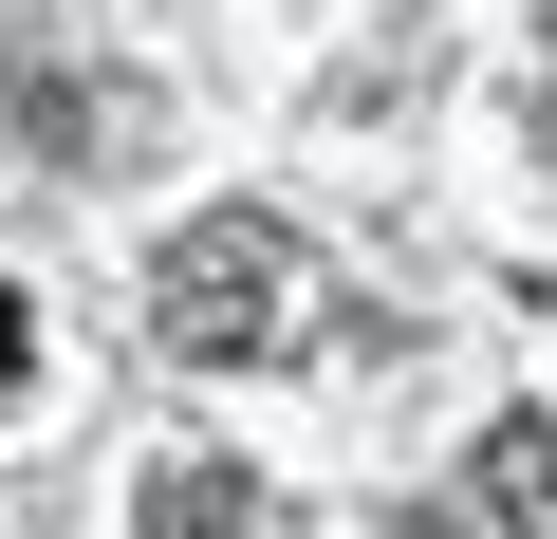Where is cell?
Returning <instances> with one entry per match:
<instances>
[{
  "instance_id": "obj_2",
  "label": "cell",
  "mask_w": 557,
  "mask_h": 539,
  "mask_svg": "<svg viewBox=\"0 0 557 539\" xmlns=\"http://www.w3.org/2000/svg\"><path fill=\"white\" fill-rule=\"evenodd\" d=\"M131 539H260V465H223V446H168V465L131 483Z\"/></svg>"
},
{
  "instance_id": "obj_4",
  "label": "cell",
  "mask_w": 557,
  "mask_h": 539,
  "mask_svg": "<svg viewBox=\"0 0 557 539\" xmlns=\"http://www.w3.org/2000/svg\"><path fill=\"white\" fill-rule=\"evenodd\" d=\"M20 391H38V298L0 280V409H20Z\"/></svg>"
},
{
  "instance_id": "obj_6",
  "label": "cell",
  "mask_w": 557,
  "mask_h": 539,
  "mask_svg": "<svg viewBox=\"0 0 557 539\" xmlns=\"http://www.w3.org/2000/svg\"><path fill=\"white\" fill-rule=\"evenodd\" d=\"M539 168H557V57H539Z\"/></svg>"
},
{
  "instance_id": "obj_5",
  "label": "cell",
  "mask_w": 557,
  "mask_h": 539,
  "mask_svg": "<svg viewBox=\"0 0 557 539\" xmlns=\"http://www.w3.org/2000/svg\"><path fill=\"white\" fill-rule=\"evenodd\" d=\"M372 539H483V520H446V502H409V520H372Z\"/></svg>"
},
{
  "instance_id": "obj_1",
  "label": "cell",
  "mask_w": 557,
  "mask_h": 539,
  "mask_svg": "<svg viewBox=\"0 0 557 539\" xmlns=\"http://www.w3.org/2000/svg\"><path fill=\"white\" fill-rule=\"evenodd\" d=\"M298 317H317V260H298L278 205H186L168 223V260H149V354L168 372H260Z\"/></svg>"
},
{
  "instance_id": "obj_3",
  "label": "cell",
  "mask_w": 557,
  "mask_h": 539,
  "mask_svg": "<svg viewBox=\"0 0 557 539\" xmlns=\"http://www.w3.org/2000/svg\"><path fill=\"white\" fill-rule=\"evenodd\" d=\"M483 520L502 539H557V409H502L483 428Z\"/></svg>"
}]
</instances>
